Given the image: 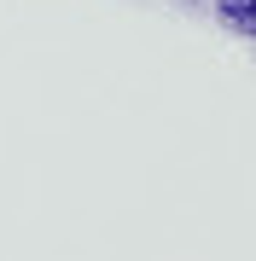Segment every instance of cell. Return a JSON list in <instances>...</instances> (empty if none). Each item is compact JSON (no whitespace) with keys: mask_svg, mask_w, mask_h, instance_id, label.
<instances>
[]
</instances>
